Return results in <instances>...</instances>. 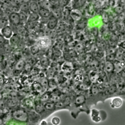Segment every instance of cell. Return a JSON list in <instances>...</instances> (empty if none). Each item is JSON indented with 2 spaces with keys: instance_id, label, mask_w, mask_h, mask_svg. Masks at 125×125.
<instances>
[{
  "instance_id": "6da1fadb",
  "label": "cell",
  "mask_w": 125,
  "mask_h": 125,
  "mask_svg": "<svg viewBox=\"0 0 125 125\" xmlns=\"http://www.w3.org/2000/svg\"><path fill=\"white\" fill-rule=\"evenodd\" d=\"M12 116L15 120L22 123H26L29 120V114L24 110L21 108L17 109L12 112Z\"/></svg>"
},
{
  "instance_id": "7a4b0ae2",
  "label": "cell",
  "mask_w": 125,
  "mask_h": 125,
  "mask_svg": "<svg viewBox=\"0 0 125 125\" xmlns=\"http://www.w3.org/2000/svg\"><path fill=\"white\" fill-rule=\"evenodd\" d=\"M9 25L18 26L21 24V21L19 12H11L8 16Z\"/></svg>"
},
{
  "instance_id": "3957f363",
  "label": "cell",
  "mask_w": 125,
  "mask_h": 125,
  "mask_svg": "<svg viewBox=\"0 0 125 125\" xmlns=\"http://www.w3.org/2000/svg\"><path fill=\"white\" fill-rule=\"evenodd\" d=\"M51 41L50 39L47 36L42 37L38 39L36 41V44L41 49H45L48 48L51 45Z\"/></svg>"
},
{
  "instance_id": "277c9868",
  "label": "cell",
  "mask_w": 125,
  "mask_h": 125,
  "mask_svg": "<svg viewBox=\"0 0 125 125\" xmlns=\"http://www.w3.org/2000/svg\"><path fill=\"white\" fill-rule=\"evenodd\" d=\"M104 71L110 78L114 73V65L113 62L105 60Z\"/></svg>"
},
{
  "instance_id": "5b68a950",
  "label": "cell",
  "mask_w": 125,
  "mask_h": 125,
  "mask_svg": "<svg viewBox=\"0 0 125 125\" xmlns=\"http://www.w3.org/2000/svg\"><path fill=\"white\" fill-rule=\"evenodd\" d=\"M58 18L51 14V15L49 17L46 23L47 28L50 30H53L55 29L58 24Z\"/></svg>"
},
{
  "instance_id": "8992f818",
  "label": "cell",
  "mask_w": 125,
  "mask_h": 125,
  "mask_svg": "<svg viewBox=\"0 0 125 125\" xmlns=\"http://www.w3.org/2000/svg\"><path fill=\"white\" fill-rule=\"evenodd\" d=\"M13 34V29L10 25L0 29V34L6 39L9 40Z\"/></svg>"
},
{
  "instance_id": "52a82bcc",
  "label": "cell",
  "mask_w": 125,
  "mask_h": 125,
  "mask_svg": "<svg viewBox=\"0 0 125 125\" xmlns=\"http://www.w3.org/2000/svg\"><path fill=\"white\" fill-rule=\"evenodd\" d=\"M21 41V36L18 33H14L9 39V43L13 47H18Z\"/></svg>"
},
{
  "instance_id": "ba28073f",
  "label": "cell",
  "mask_w": 125,
  "mask_h": 125,
  "mask_svg": "<svg viewBox=\"0 0 125 125\" xmlns=\"http://www.w3.org/2000/svg\"><path fill=\"white\" fill-rule=\"evenodd\" d=\"M89 95L92 97H95L99 96L100 95V88L95 84H92L89 87Z\"/></svg>"
},
{
  "instance_id": "9c48e42d",
  "label": "cell",
  "mask_w": 125,
  "mask_h": 125,
  "mask_svg": "<svg viewBox=\"0 0 125 125\" xmlns=\"http://www.w3.org/2000/svg\"><path fill=\"white\" fill-rule=\"evenodd\" d=\"M91 117L93 122L95 123H99L102 121L100 115V111L95 109H93L91 111Z\"/></svg>"
},
{
  "instance_id": "30bf717a",
  "label": "cell",
  "mask_w": 125,
  "mask_h": 125,
  "mask_svg": "<svg viewBox=\"0 0 125 125\" xmlns=\"http://www.w3.org/2000/svg\"><path fill=\"white\" fill-rule=\"evenodd\" d=\"M86 97L83 94L77 95L74 100L75 103L77 106H79L83 104L86 102Z\"/></svg>"
},
{
  "instance_id": "8fae6325",
  "label": "cell",
  "mask_w": 125,
  "mask_h": 125,
  "mask_svg": "<svg viewBox=\"0 0 125 125\" xmlns=\"http://www.w3.org/2000/svg\"><path fill=\"white\" fill-rule=\"evenodd\" d=\"M38 13L41 18H48L51 15V12L49 9L43 7L40 8Z\"/></svg>"
},
{
  "instance_id": "7c38bea8",
  "label": "cell",
  "mask_w": 125,
  "mask_h": 125,
  "mask_svg": "<svg viewBox=\"0 0 125 125\" xmlns=\"http://www.w3.org/2000/svg\"><path fill=\"white\" fill-rule=\"evenodd\" d=\"M29 10L30 12L38 13L40 9V6L38 2L36 0H31L29 3Z\"/></svg>"
},
{
  "instance_id": "4fadbf2b",
  "label": "cell",
  "mask_w": 125,
  "mask_h": 125,
  "mask_svg": "<svg viewBox=\"0 0 125 125\" xmlns=\"http://www.w3.org/2000/svg\"><path fill=\"white\" fill-rule=\"evenodd\" d=\"M40 18L38 13L30 12L28 16L27 22H37L40 19Z\"/></svg>"
},
{
  "instance_id": "5bb4252c",
  "label": "cell",
  "mask_w": 125,
  "mask_h": 125,
  "mask_svg": "<svg viewBox=\"0 0 125 125\" xmlns=\"http://www.w3.org/2000/svg\"><path fill=\"white\" fill-rule=\"evenodd\" d=\"M123 103L122 100L120 97H115L112 100L111 106L113 108H118L121 106Z\"/></svg>"
},
{
  "instance_id": "9a60e30c",
  "label": "cell",
  "mask_w": 125,
  "mask_h": 125,
  "mask_svg": "<svg viewBox=\"0 0 125 125\" xmlns=\"http://www.w3.org/2000/svg\"><path fill=\"white\" fill-rule=\"evenodd\" d=\"M34 110L38 114L42 113L45 110L44 108V104L41 101L35 103Z\"/></svg>"
},
{
  "instance_id": "2e32d148",
  "label": "cell",
  "mask_w": 125,
  "mask_h": 125,
  "mask_svg": "<svg viewBox=\"0 0 125 125\" xmlns=\"http://www.w3.org/2000/svg\"><path fill=\"white\" fill-rule=\"evenodd\" d=\"M20 11L24 12L28 14H29L30 11L29 10V3L27 2H21L19 6Z\"/></svg>"
},
{
  "instance_id": "e0dca14e",
  "label": "cell",
  "mask_w": 125,
  "mask_h": 125,
  "mask_svg": "<svg viewBox=\"0 0 125 125\" xmlns=\"http://www.w3.org/2000/svg\"><path fill=\"white\" fill-rule=\"evenodd\" d=\"M40 63L44 67H48L50 63V59L47 56H42L40 59Z\"/></svg>"
},
{
  "instance_id": "ac0fdd59",
  "label": "cell",
  "mask_w": 125,
  "mask_h": 125,
  "mask_svg": "<svg viewBox=\"0 0 125 125\" xmlns=\"http://www.w3.org/2000/svg\"><path fill=\"white\" fill-rule=\"evenodd\" d=\"M9 25V21L8 18H6L3 16L0 17V29H1L7 25Z\"/></svg>"
},
{
  "instance_id": "d6986e66",
  "label": "cell",
  "mask_w": 125,
  "mask_h": 125,
  "mask_svg": "<svg viewBox=\"0 0 125 125\" xmlns=\"http://www.w3.org/2000/svg\"><path fill=\"white\" fill-rule=\"evenodd\" d=\"M86 1V0H75L73 7L74 9L81 8L85 4Z\"/></svg>"
},
{
  "instance_id": "ffe728a7",
  "label": "cell",
  "mask_w": 125,
  "mask_h": 125,
  "mask_svg": "<svg viewBox=\"0 0 125 125\" xmlns=\"http://www.w3.org/2000/svg\"><path fill=\"white\" fill-rule=\"evenodd\" d=\"M25 66V62L22 59L19 60L15 65V69L17 71L22 70Z\"/></svg>"
},
{
  "instance_id": "44dd1931",
  "label": "cell",
  "mask_w": 125,
  "mask_h": 125,
  "mask_svg": "<svg viewBox=\"0 0 125 125\" xmlns=\"http://www.w3.org/2000/svg\"><path fill=\"white\" fill-rule=\"evenodd\" d=\"M113 10L115 13L119 15L125 11V7L122 4L121 2L119 4L113 8Z\"/></svg>"
},
{
  "instance_id": "7402d4cb",
  "label": "cell",
  "mask_w": 125,
  "mask_h": 125,
  "mask_svg": "<svg viewBox=\"0 0 125 125\" xmlns=\"http://www.w3.org/2000/svg\"><path fill=\"white\" fill-rule=\"evenodd\" d=\"M39 5L40 7L50 9L51 7V3L49 0H41L38 2Z\"/></svg>"
},
{
  "instance_id": "603a6c76",
  "label": "cell",
  "mask_w": 125,
  "mask_h": 125,
  "mask_svg": "<svg viewBox=\"0 0 125 125\" xmlns=\"http://www.w3.org/2000/svg\"><path fill=\"white\" fill-rule=\"evenodd\" d=\"M33 89L37 93H41L42 92L43 87L41 83L37 82H34L33 84Z\"/></svg>"
},
{
  "instance_id": "cb8c5ba5",
  "label": "cell",
  "mask_w": 125,
  "mask_h": 125,
  "mask_svg": "<svg viewBox=\"0 0 125 125\" xmlns=\"http://www.w3.org/2000/svg\"><path fill=\"white\" fill-rule=\"evenodd\" d=\"M40 47L36 43L30 47V51L32 54L35 55L40 51Z\"/></svg>"
},
{
  "instance_id": "d4e9b609",
  "label": "cell",
  "mask_w": 125,
  "mask_h": 125,
  "mask_svg": "<svg viewBox=\"0 0 125 125\" xmlns=\"http://www.w3.org/2000/svg\"><path fill=\"white\" fill-rule=\"evenodd\" d=\"M24 105L26 106L27 107L30 108V109H33L34 108V106L35 104L34 102L30 99H26L24 100Z\"/></svg>"
},
{
  "instance_id": "484cf974",
  "label": "cell",
  "mask_w": 125,
  "mask_h": 125,
  "mask_svg": "<svg viewBox=\"0 0 125 125\" xmlns=\"http://www.w3.org/2000/svg\"><path fill=\"white\" fill-rule=\"evenodd\" d=\"M44 108L47 110H51L55 106V103L53 102H46L44 104Z\"/></svg>"
},
{
  "instance_id": "4316f807",
  "label": "cell",
  "mask_w": 125,
  "mask_h": 125,
  "mask_svg": "<svg viewBox=\"0 0 125 125\" xmlns=\"http://www.w3.org/2000/svg\"><path fill=\"white\" fill-rule=\"evenodd\" d=\"M105 60H106V61L114 62L116 60V56H115V52L106 54L105 55Z\"/></svg>"
},
{
  "instance_id": "83f0119b",
  "label": "cell",
  "mask_w": 125,
  "mask_h": 125,
  "mask_svg": "<svg viewBox=\"0 0 125 125\" xmlns=\"http://www.w3.org/2000/svg\"><path fill=\"white\" fill-rule=\"evenodd\" d=\"M51 12V14L57 17V18H59L61 16V11L58 8H55L52 9Z\"/></svg>"
},
{
  "instance_id": "f1b7e54d",
  "label": "cell",
  "mask_w": 125,
  "mask_h": 125,
  "mask_svg": "<svg viewBox=\"0 0 125 125\" xmlns=\"http://www.w3.org/2000/svg\"><path fill=\"white\" fill-rule=\"evenodd\" d=\"M50 98V94L49 92H46L42 94V95L41 96L40 98V100L42 102H44L46 101L48 99H49Z\"/></svg>"
},
{
  "instance_id": "f546056e",
  "label": "cell",
  "mask_w": 125,
  "mask_h": 125,
  "mask_svg": "<svg viewBox=\"0 0 125 125\" xmlns=\"http://www.w3.org/2000/svg\"><path fill=\"white\" fill-rule=\"evenodd\" d=\"M71 16L72 19H73L75 21H79V20L81 18V16L79 14L75 12H72V11L71 12Z\"/></svg>"
},
{
  "instance_id": "4dcf8cb0",
  "label": "cell",
  "mask_w": 125,
  "mask_h": 125,
  "mask_svg": "<svg viewBox=\"0 0 125 125\" xmlns=\"http://www.w3.org/2000/svg\"><path fill=\"white\" fill-rule=\"evenodd\" d=\"M70 0H58V4L61 7L66 6L69 2Z\"/></svg>"
},
{
  "instance_id": "1f68e13d",
  "label": "cell",
  "mask_w": 125,
  "mask_h": 125,
  "mask_svg": "<svg viewBox=\"0 0 125 125\" xmlns=\"http://www.w3.org/2000/svg\"><path fill=\"white\" fill-rule=\"evenodd\" d=\"M88 13L90 15H93L95 13V6L92 4H90L87 7Z\"/></svg>"
},
{
  "instance_id": "d6a6232c",
  "label": "cell",
  "mask_w": 125,
  "mask_h": 125,
  "mask_svg": "<svg viewBox=\"0 0 125 125\" xmlns=\"http://www.w3.org/2000/svg\"><path fill=\"white\" fill-rule=\"evenodd\" d=\"M7 40H8V39H6L2 35L0 34V47L4 46V45L6 43Z\"/></svg>"
},
{
  "instance_id": "836d02e7",
  "label": "cell",
  "mask_w": 125,
  "mask_h": 125,
  "mask_svg": "<svg viewBox=\"0 0 125 125\" xmlns=\"http://www.w3.org/2000/svg\"><path fill=\"white\" fill-rule=\"evenodd\" d=\"M51 122L53 125H58L60 124V119H59V118H58L57 117H54L52 119Z\"/></svg>"
},
{
  "instance_id": "e575fe53",
  "label": "cell",
  "mask_w": 125,
  "mask_h": 125,
  "mask_svg": "<svg viewBox=\"0 0 125 125\" xmlns=\"http://www.w3.org/2000/svg\"><path fill=\"white\" fill-rule=\"evenodd\" d=\"M7 104L9 107H13L16 104V101L15 100L10 99L7 101Z\"/></svg>"
},
{
  "instance_id": "d590c367",
  "label": "cell",
  "mask_w": 125,
  "mask_h": 125,
  "mask_svg": "<svg viewBox=\"0 0 125 125\" xmlns=\"http://www.w3.org/2000/svg\"><path fill=\"white\" fill-rule=\"evenodd\" d=\"M119 47L121 48H122V49H124V50H125V40L123 41L122 42H121L119 44Z\"/></svg>"
},
{
  "instance_id": "8d00e7d4",
  "label": "cell",
  "mask_w": 125,
  "mask_h": 125,
  "mask_svg": "<svg viewBox=\"0 0 125 125\" xmlns=\"http://www.w3.org/2000/svg\"><path fill=\"white\" fill-rule=\"evenodd\" d=\"M3 15H4V11L1 8H0V17H1Z\"/></svg>"
},
{
  "instance_id": "74e56055",
  "label": "cell",
  "mask_w": 125,
  "mask_h": 125,
  "mask_svg": "<svg viewBox=\"0 0 125 125\" xmlns=\"http://www.w3.org/2000/svg\"><path fill=\"white\" fill-rule=\"evenodd\" d=\"M3 82V78H2V76L0 75V85L2 84Z\"/></svg>"
},
{
  "instance_id": "f35d334b",
  "label": "cell",
  "mask_w": 125,
  "mask_h": 125,
  "mask_svg": "<svg viewBox=\"0 0 125 125\" xmlns=\"http://www.w3.org/2000/svg\"><path fill=\"white\" fill-rule=\"evenodd\" d=\"M46 124H47V123H46V121H44V120H42L41 123V125H46Z\"/></svg>"
},
{
  "instance_id": "ab89813d",
  "label": "cell",
  "mask_w": 125,
  "mask_h": 125,
  "mask_svg": "<svg viewBox=\"0 0 125 125\" xmlns=\"http://www.w3.org/2000/svg\"><path fill=\"white\" fill-rule=\"evenodd\" d=\"M31 1V0H22V2H27V3H29Z\"/></svg>"
},
{
  "instance_id": "60d3db41",
  "label": "cell",
  "mask_w": 125,
  "mask_h": 125,
  "mask_svg": "<svg viewBox=\"0 0 125 125\" xmlns=\"http://www.w3.org/2000/svg\"><path fill=\"white\" fill-rule=\"evenodd\" d=\"M3 123V120L2 119V118L0 117V125L2 124Z\"/></svg>"
},
{
  "instance_id": "b9f144b4",
  "label": "cell",
  "mask_w": 125,
  "mask_h": 125,
  "mask_svg": "<svg viewBox=\"0 0 125 125\" xmlns=\"http://www.w3.org/2000/svg\"><path fill=\"white\" fill-rule=\"evenodd\" d=\"M97 1H98V2H103V1H104L105 0H96Z\"/></svg>"
},
{
  "instance_id": "7bdbcfd3",
  "label": "cell",
  "mask_w": 125,
  "mask_h": 125,
  "mask_svg": "<svg viewBox=\"0 0 125 125\" xmlns=\"http://www.w3.org/2000/svg\"><path fill=\"white\" fill-rule=\"evenodd\" d=\"M1 98H2V95H1V93H0V101L1 100Z\"/></svg>"
},
{
  "instance_id": "ee69618b",
  "label": "cell",
  "mask_w": 125,
  "mask_h": 125,
  "mask_svg": "<svg viewBox=\"0 0 125 125\" xmlns=\"http://www.w3.org/2000/svg\"><path fill=\"white\" fill-rule=\"evenodd\" d=\"M1 111H2V109H1V108L0 107V112H1Z\"/></svg>"
},
{
  "instance_id": "f6af8a7d",
  "label": "cell",
  "mask_w": 125,
  "mask_h": 125,
  "mask_svg": "<svg viewBox=\"0 0 125 125\" xmlns=\"http://www.w3.org/2000/svg\"><path fill=\"white\" fill-rule=\"evenodd\" d=\"M87 0V1H90V0Z\"/></svg>"
},
{
  "instance_id": "bcb514c9",
  "label": "cell",
  "mask_w": 125,
  "mask_h": 125,
  "mask_svg": "<svg viewBox=\"0 0 125 125\" xmlns=\"http://www.w3.org/2000/svg\"></svg>"
}]
</instances>
